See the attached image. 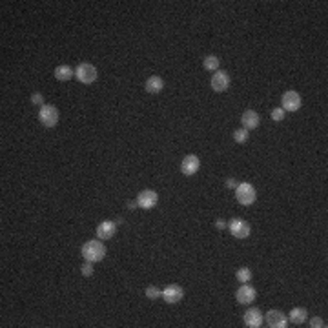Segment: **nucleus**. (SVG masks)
I'll list each match as a JSON object with an SVG mask.
<instances>
[{
    "label": "nucleus",
    "mask_w": 328,
    "mask_h": 328,
    "mask_svg": "<svg viewBox=\"0 0 328 328\" xmlns=\"http://www.w3.org/2000/svg\"><path fill=\"white\" fill-rule=\"evenodd\" d=\"M82 257L88 263H99L106 257V246L101 241H88L82 246Z\"/></svg>",
    "instance_id": "1"
},
{
    "label": "nucleus",
    "mask_w": 328,
    "mask_h": 328,
    "mask_svg": "<svg viewBox=\"0 0 328 328\" xmlns=\"http://www.w3.org/2000/svg\"><path fill=\"white\" fill-rule=\"evenodd\" d=\"M235 199L243 206H250L257 199V192L250 182H241L239 186H235Z\"/></svg>",
    "instance_id": "2"
},
{
    "label": "nucleus",
    "mask_w": 328,
    "mask_h": 328,
    "mask_svg": "<svg viewBox=\"0 0 328 328\" xmlns=\"http://www.w3.org/2000/svg\"><path fill=\"white\" fill-rule=\"evenodd\" d=\"M39 119L46 128H53L58 123V109L55 106H51V104H44V106H40Z\"/></svg>",
    "instance_id": "3"
},
{
    "label": "nucleus",
    "mask_w": 328,
    "mask_h": 328,
    "mask_svg": "<svg viewBox=\"0 0 328 328\" xmlns=\"http://www.w3.org/2000/svg\"><path fill=\"white\" fill-rule=\"evenodd\" d=\"M75 75H77V78L82 84H91V82H95V80H97V70H95V66L88 64V62H82V64H78L77 70H75Z\"/></svg>",
    "instance_id": "4"
},
{
    "label": "nucleus",
    "mask_w": 328,
    "mask_h": 328,
    "mask_svg": "<svg viewBox=\"0 0 328 328\" xmlns=\"http://www.w3.org/2000/svg\"><path fill=\"white\" fill-rule=\"evenodd\" d=\"M157 201H159L157 192H153V190H142L139 193V197H137V204L141 206L142 210H151L157 204Z\"/></svg>",
    "instance_id": "5"
},
{
    "label": "nucleus",
    "mask_w": 328,
    "mask_h": 328,
    "mask_svg": "<svg viewBox=\"0 0 328 328\" xmlns=\"http://www.w3.org/2000/svg\"><path fill=\"white\" fill-rule=\"evenodd\" d=\"M230 232H232L233 237L246 239L250 235V225L243 219H232L230 221Z\"/></svg>",
    "instance_id": "6"
},
{
    "label": "nucleus",
    "mask_w": 328,
    "mask_h": 328,
    "mask_svg": "<svg viewBox=\"0 0 328 328\" xmlns=\"http://www.w3.org/2000/svg\"><path fill=\"white\" fill-rule=\"evenodd\" d=\"M201 168V161L197 155H186L184 159H182V162H180V172L184 175H193L197 174Z\"/></svg>",
    "instance_id": "7"
},
{
    "label": "nucleus",
    "mask_w": 328,
    "mask_h": 328,
    "mask_svg": "<svg viewBox=\"0 0 328 328\" xmlns=\"http://www.w3.org/2000/svg\"><path fill=\"white\" fill-rule=\"evenodd\" d=\"M266 323H268V327L272 328L288 327V319H286V315H284L281 310H270V312L266 314Z\"/></svg>",
    "instance_id": "8"
},
{
    "label": "nucleus",
    "mask_w": 328,
    "mask_h": 328,
    "mask_svg": "<svg viewBox=\"0 0 328 328\" xmlns=\"http://www.w3.org/2000/svg\"><path fill=\"white\" fill-rule=\"evenodd\" d=\"M299 108H301V95L297 91H286L283 95L284 111H297Z\"/></svg>",
    "instance_id": "9"
},
{
    "label": "nucleus",
    "mask_w": 328,
    "mask_h": 328,
    "mask_svg": "<svg viewBox=\"0 0 328 328\" xmlns=\"http://www.w3.org/2000/svg\"><path fill=\"white\" fill-rule=\"evenodd\" d=\"M230 86V77L226 71H215V75L212 77V90L217 91V93H223V91L228 90Z\"/></svg>",
    "instance_id": "10"
},
{
    "label": "nucleus",
    "mask_w": 328,
    "mask_h": 328,
    "mask_svg": "<svg viewBox=\"0 0 328 328\" xmlns=\"http://www.w3.org/2000/svg\"><path fill=\"white\" fill-rule=\"evenodd\" d=\"M161 296L164 297V301H166V303H170V304H175V303H179L180 299H182L184 292H182V288H180L179 284H170V286H166V288H164V292H162Z\"/></svg>",
    "instance_id": "11"
},
{
    "label": "nucleus",
    "mask_w": 328,
    "mask_h": 328,
    "mask_svg": "<svg viewBox=\"0 0 328 328\" xmlns=\"http://www.w3.org/2000/svg\"><path fill=\"white\" fill-rule=\"evenodd\" d=\"M235 297H237V301L241 303V304H250L255 297H257V292H255V288L253 286H250V284H243L241 288L237 290V294H235Z\"/></svg>",
    "instance_id": "12"
},
{
    "label": "nucleus",
    "mask_w": 328,
    "mask_h": 328,
    "mask_svg": "<svg viewBox=\"0 0 328 328\" xmlns=\"http://www.w3.org/2000/svg\"><path fill=\"white\" fill-rule=\"evenodd\" d=\"M115 232H117V225L113 221H104V223H101V225L97 226V237L102 239V241L111 239L115 235Z\"/></svg>",
    "instance_id": "13"
},
{
    "label": "nucleus",
    "mask_w": 328,
    "mask_h": 328,
    "mask_svg": "<svg viewBox=\"0 0 328 328\" xmlns=\"http://www.w3.org/2000/svg\"><path fill=\"white\" fill-rule=\"evenodd\" d=\"M245 325H246V327H250V328H259L261 325H263V314H261L257 308L246 310Z\"/></svg>",
    "instance_id": "14"
},
{
    "label": "nucleus",
    "mask_w": 328,
    "mask_h": 328,
    "mask_svg": "<svg viewBox=\"0 0 328 328\" xmlns=\"http://www.w3.org/2000/svg\"><path fill=\"white\" fill-rule=\"evenodd\" d=\"M241 123L245 126V129H253L257 128L259 123H261V119H259L257 111H253V109H246L243 117H241Z\"/></svg>",
    "instance_id": "15"
},
{
    "label": "nucleus",
    "mask_w": 328,
    "mask_h": 328,
    "mask_svg": "<svg viewBox=\"0 0 328 328\" xmlns=\"http://www.w3.org/2000/svg\"><path fill=\"white\" fill-rule=\"evenodd\" d=\"M306 317H308V312H306V308H301V306H297V308H294L292 312H290V321L296 323V325L304 323L306 321Z\"/></svg>",
    "instance_id": "16"
},
{
    "label": "nucleus",
    "mask_w": 328,
    "mask_h": 328,
    "mask_svg": "<svg viewBox=\"0 0 328 328\" xmlns=\"http://www.w3.org/2000/svg\"><path fill=\"white\" fill-rule=\"evenodd\" d=\"M162 88H164V80L161 77H150L146 82V91L150 93H159Z\"/></svg>",
    "instance_id": "17"
},
{
    "label": "nucleus",
    "mask_w": 328,
    "mask_h": 328,
    "mask_svg": "<svg viewBox=\"0 0 328 328\" xmlns=\"http://www.w3.org/2000/svg\"><path fill=\"white\" fill-rule=\"evenodd\" d=\"M73 77V70H71L70 66H58L57 70H55V78L57 80H62V82H66V80H70V78Z\"/></svg>",
    "instance_id": "18"
},
{
    "label": "nucleus",
    "mask_w": 328,
    "mask_h": 328,
    "mask_svg": "<svg viewBox=\"0 0 328 328\" xmlns=\"http://www.w3.org/2000/svg\"><path fill=\"white\" fill-rule=\"evenodd\" d=\"M204 70L208 71H215L219 68V58L217 57H213V55H208V57L204 58Z\"/></svg>",
    "instance_id": "19"
},
{
    "label": "nucleus",
    "mask_w": 328,
    "mask_h": 328,
    "mask_svg": "<svg viewBox=\"0 0 328 328\" xmlns=\"http://www.w3.org/2000/svg\"><path fill=\"white\" fill-rule=\"evenodd\" d=\"M235 277H237V281H241V283H248L252 279V270L250 268H241V270H237Z\"/></svg>",
    "instance_id": "20"
},
{
    "label": "nucleus",
    "mask_w": 328,
    "mask_h": 328,
    "mask_svg": "<svg viewBox=\"0 0 328 328\" xmlns=\"http://www.w3.org/2000/svg\"><path fill=\"white\" fill-rule=\"evenodd\" d=\"M233 139H235V142H239V144H243V142L248 141V129H235V133H233Z\"/></svg>",
    "instance_id": "21"
},
{
    "label": "nucleus",
    "mask_w": 328,
    "mask_h": 328,
    "mask_svg": "<svg viewBox=\"0 0 328 328\" xmlns=\"http://www.w3.org/2000/svg\"><path fill=\"white\" fill-rule=\"evenodd\" d=\"M161 290L157 288V286H148V288H146V296L150 297V299H157V297H161Z\"/></svg>",
    "instance_id": "22"
},
{
    "label": "nucleus",
    "mask_w": 328,
    "mask_h": 328,
    "mask_svg": "<svg viewBox=\"0 0 328 328\" xmlns=\"http://www.w3.org/2000/svg\"><path fill=\"white\" fill-rule=\"evenodd\" d=\"M272 119L276 121V123H281L284 119V109L283 108H276V109H272Z\"/></svg>",
    "instance_id": "23"
},
{
    "label": "nucleus",
    "mask_w": 328,
    "mask_h": 328,
    "mask_svg": "<svg viewBox=\"0 0 328 328\" xmlns=\"http://www.w3.org/2000/svg\"><path fill=\"white\" fill-rule=\"evenodd\" d=\"M31 102L37 104V106H44V97L40 95V93H33V95H31Z\"/></svg>",
    "instance_id": "24"
},
{
    "label": "nucleus",
    "mask_w": 328,
    "mask_h": 328,
    "mask_svg": "<svg viewBox=\"0 0 328 328\" xmlns=\"http://www.w3.org/2000/svg\"><path fill=\"white\" fill-rule=\"evenodd\" d=\"M310 327L321 328V327H327V325H325V321H323L321 317H314V319H310Z\"/></svg>",
    "instance_id": "25"
},
{
    "label": "nucleus",
    "mask_w": 328,
    "mask_h": 328,
    "mask_svg": "<svg viewBox=\"0 0 328 328\" xmlns=\"http://www.w3.org/2000/svg\"><path fill=\"white\" fill-rule=\"evenodd\" d=\"M82 276H86V277L93 276V266H91V263L82 264Z\"/></svg>",
    "instance_id": "26"
},
{
    "label": "nucleus",
    "mask_w": 328,
    "mask_h": 328,
    "mask_svg": "<svg viewBox=\"0 0 328 328\" xmlns=\"http://www.w3.org/2000/svg\"><path fill=\"white\" fill-rule=\"evenodd\" d=\"M215 226H217L219 230H223V228L226 226V221L225 219H217V221H215Z\"/></svg>",
    "instance_id": "27"
},
{
    "label": "nucleus",
    "mask_w": 328,
    "mask_h": 328,
    "mask_svg": "<svg viewBox=\"0 0 328 328\" xmlns=\"http://www.w3.org/2000/svg\"><path fill=\"white\" fill-rule=\"evenodd\" d=\"M226 186H228V188H235L237 184H235V180H233V179H228V180H226Z\"/></svg>",
    "instance_id": "28"
}]
</instances>
